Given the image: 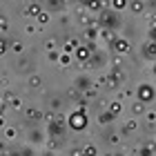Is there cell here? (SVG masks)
<instances>
[{"instance_id":"obj_7","label":"cell","mask_w":156,"mask_h":156,"mask_svg":"<svg viewBox=\"0 0 156 156\" xmlns=\"http://www.w3.org/2000/svg\"><path fill=\"white\" fill-rule=\"evenodd\" d=\"M132 112H134V116H140V114H145V103H143V101L134 103V105H132Z\"/></svg>"},{"instance_id":"obj_19","label":"cell","mask_w":156,"mask_h":156,"mask_svg":"<svg viewBox=\"0 0 156 156\" xmlns=\"http://www.w3.org/2000/svg\"><path fill=\"white\" fill-rule=\"evenodd\" d=\"M103 38H105V40H114V31H112V29H105V31H103Z\"/></svg>"},{"instance_id":"obj_29","label":"cell","mask_w":156,"mask_h":156,"mask_svg":"<svg viewBox=\"0 0 156 156\" xmlns=\"http://www.w3.org/2000/svg\"><path fill=\"white\" fill-rule=\"evenodd\" d=\"M72 156H83V150H74V152H72Z\"/></svg>"},{"instance_id":"obj_20","label":"cell","mask_w":156,"mask_h":156,"mask_svg":"<svg viewBox=\"0 0 156 156\" xmlns=\"http://www.w3.org/2000/svg\"><path fill=\"white\" fill-rule=\"evenodd\" d=\"M11 49H13V51H16V54H20V51H23V42H13V45H11Z\"/></svg>"},{"instance_id":"obj_28","label":"cell","mask_w":156,"mask_h":156,"mask_svg":"<svg viewBox=\"0 0 156 156\" xmlns=\"http://www.w3.org/2000/svg\"><path fill=\"white\" fill-rule=\"evenodd\" d=\"M49 60H58V54H56V51H49Z\"/></svg>"},{"instance_id":"obj_25","label":"cell","mask_w":156,"mask_h":156,"mask_svg":"<svg viewBox=\"0 0 156 156\" xmlns=\"http://www.w3.org/2000/svg\"><path fill=\"white\" fill-rule=\"evenodd\" d=\"M0 29H7V18L0 16Z\"/></svg>"},{"instance_id":"obj_24","label":"cell","mask_w":156,"mask_h":156,"mask_svg":"<svg viewBox=\"0 0 156 156\" xmlns=\"http://www.w3.org/2000/svg\"><path fill=\"white\" fill-rule=\"evenodd\" d=\"M5 51H7V40L0 38V54H5Z\"/></svg>"},{"instance_id":"obj_3","label":"cell","mask_w":156,"mask_h":156,"mask_svg":"<svg viewBox=\"0 0 156 156\" xmlns=\"http://www.w3.org/2000/svg\"><path fill=\"white\" fill-rule=\"evenodd\" d=\"M138 94H140V101H143V103H147V101H150V98L154 96V91H152L150 87H147V85H143V87L138 89Z\"/></svg>"},{"instance_id":"obj_23","label":"cell","mask_w":156,"mask_h":156,"mask_svg":"<svg viewBox=\"0 0 156 156\" xmlns=\"http://www.w3.org/2000/svg\"><path fill=\"white\" fill-rule=\"evenodd\" d=\"M5 136H7V138H13V136H16V129H11V127H9V129L5 132Z\"/></svg>"},{"instance_id":"obj_5","label":"cell","mask_w":156,"mask_h":156,"mask_svg":"<svg viewBox=\"0 0 156 156\" xmlns=\"http://www.w3.org/2000/svg\"><path fill=\"white\" fill-rule=\"evenodd\" d=\"M76 56L80 60H87L89 56H91V47H76Z\"/></svg>"},{"instance_id":"obj_1","label":"cell","mask_w":156,"mask_h":156,"mask_svg":"<svg viewBox=\"0 0 156 156\" xmlns=\"http://www.w3.org/2000/svg\"><path fill=\"white\" fill-rule=\"evenodd\" d=\"M85 125H87V123H85V114H83V112H76V114L72 116V127H76V129H83Z\"/></svg>"},{"instance_id":"obj_10","label":"cell","mask_w":156,"mask_h":156,"mask_svg":"<svg viewBox=\"0 0 156 156\" xmlns=\"http://www.w3.org/2000/svg\"><path fill=\"white\" fill-rule=\"evenodd\" d=\"M129 9H132L134 13H140V11H143V2H140V0H134V2L129 5Z\"/></svg>"},{"instance_id":"obj_15","label":"cell","mask_w":156,"mask_h":156,"mask_svg":"<svg viewBox=\"0 0 156 156\" xmlns=\"http://www.w3.org/2000/svg\"><path fill=\"white\" fill-rule=\"evenodd\" d=\"M40 83H42L40 76H31V78H29V87H40Z\"/></svg>"},{"instance_id":"obj_14","label":"cell","mask_w":156,"mask_h":156,"mask_svg":"<svg viewBox=\"0 0 156 156\" xmlns=\"http://www.w3.org/2000/svg\"><path fill=\"white\" fill-rule=\"evenodd\" d=\"M112 5H114V9H116V11H120V9H123V7L127 5V0H112Z\"/></svg>"},{"instance_id":"obj_11","label":"cell","mask_w":156,"mask_h":156,"mask_svg":"<svg viewBox=\"0 0 156 156\" xmlns=\"http://www.w3.org/2000/svg\"><path fill=\"white\" fill-rule=\"evenodd\" d=\"M112 120H114V114H112V112H107V114H101V118H98V123H112Z\"/></svg>"},{"instance_id":"obj_33","label":"cell","mask_w":156,"mask_h":156,"mask_svg":"<svg viewBox=\"0 0 156 156\" xmlns=\"http://www.w3.org/2000/svg\"><path fill=\"white\" fill-rule=\"evenodd\" d=\"M154 74H156V67H154Z\"/></svg>"},{"instance_id":"obj_4","label":"cell","mask_w":156,"mask_h":156,"mask_svg":"<svg viewBox=\"0 0 156 156\" xmlns=\"http://www.w3.org/2000/svg\"><path fill=\"white\" fill-rule=\"evenodd\" d=\"M42 13V9H40V5H29L27 7V11H25V16H31V18H38Z\"/></svg>"},{"instance_id":"obj_17","label":"cell","mask_w":156,"mask_h":156,"mask_svg":"<svg viewBox=\"0 0 156 156\" xmlns=\"http://www.w3.org/2000/svg\"><path fill=\"white\" fill-rule=\"evenodd\" d=\"M85 38H96V29L94 27H87V29H85Z\"/></svg>"},{"instance_id":"obj_26","label":"cell","mask_w":156,"mask_h":156,"mask_svg":"<svg viewBox=\"0 0 156 156\" xmlns=\"http://www.w3.org/2000/svg\"><path fill=\"white\" fill-rule=\"evenodd\" d=\"M152 152H154V147H152V145H147V147H145V152H143V154H145V156H152Z\"/></svg>"},{"instance_id":"obj_12","label":"cell","mask_w":156,"mask_h":156,"mask_svg":"<svg viewBox=\"0 0 156 156\" xmlns=\"http://www.w3.org/2000/svg\"><path fill=\"white\" fill-rule=\"evenodd\" d=\"M101 7H103V0H89V9L91 11H101Z\"/></svg>"},{"instance_id":"obj_8","label":"cell","mask_w":156,"mask_h":156,"mask_svg":"<svg viewBox=\"0 0 156 156\" xmlns=\"http://www.w3.org/2000/svg\"><path fill=\"white\" fill-rule=\"evenodd\" d=\"M136 127H138V123H136V120H127V123H125V127H123V134H129V132H134V129H136Z\"/></svg>"},{"instance_id":"obj_16","label":"cell","mask_w":156,"mask_h":156,"mask_svg":"<svg viewBox=\"0 0 156 156\" xmlns=\"http://www.w3.org/2000/svg\"><path fill=\"white\" fill-rule=\"evenodd\" d=\"M83 156H96V147H94V145L85 147V150H83Z\"/></svg>"},{"instance_id":"obj_21","label":"cell","mask_w":156,"mask_h":156,"mask_svg":"<svg viewBox=\"0 0 156 156\" xmlns=\"http://www.w3.org/2000/svg\"><path fill=\"white\" fill-rule=\"evenodd\" d=\"M40 31V27H36V25H29L27 27V34H38Z\"/></svg>"},{"instance_id":"obj_9","label":"cell","mask_w":156,"mask_h":156,"mask_svg":"<svg viewBox=\"0 0 156 156\" xmlns=\"http://www.w3.org/2000/svg\"><path fill=\"white\" fill-rule=\"evenodd\" d=\"M120 109H123V105H120L118 101H112L109 103V112H112V114H120Z\"/></svg>"},{"instance_id":"obj_2","label":"cell","mask_w":156,"mask_h":156,"mask_svg":"<svg viewBox=\"0 0 156 156\" xmlns=\"http://www.w3.org/2000/svg\"><path fill=\"white\" fill-rule=\"evenodd\" d=\"M114 49H116V54H129V42L127 40H114Z\"/></svg>"},{"instance_id":"obj_22","label":"cell","mask_w":156,"mask_h":156,"mask_svg":"<svg viewBox=\"0 0 156 156\" xmlns=\"http://www.w3.org/2000/svg\"><path fill=\"white\" fill-rule=\"evenodd\" d=\"M49 5H51L54 9H60V7H62V2H60V0H49Z\"/></svg>"},{"instance_id":"obj_27","label":"cell","mask_w":156,"mask_h":156,"mask_svg":"<svg viewBox=\"0 0 156 156\" xmlns=\"http://www.w3.org/2000/svg\"><path fill=\"white\" fill-rule=\"evenodd\" d=\"M38 20H40V23H47V20H49V16H47V13H40V16H38Z\"/></svg>"},{"instance_id":"obj_18","label":"cell","mask_w":156,"mask_h":156,"mask_svg":"<svg viewBox=\"0 0 156 156\" xmlns=\"http://www.w3.org/2000/svg\"><path fill=\"white\" fill-rule=\"evenodd\" d=\"M20 105H23L20 98H11V109H20Z\"/></svg>"},{"instance_id":"obj_31","label":"cell","mask_w":156,"mask_h":156,"mask_svg":"<svg viewBox=\"0 0 156 156\" xmlns=\"http://www.w3.org/2000/svg\"><path fill=\"white\" fill-rule=\"evenodd\" d=\"M0 127H5V118L2 116H0Z\"/></svg>"},{"instance_id":"obj_32","label":"cell","mask_w":156,"mask_h":156,"mask_svg":"<svg viewBox=\"0 0 156 156\" xmlns=\"http://www.w3.org/2000/svg\"><path fill=\"white\" fill-rule=\"evenodd\" d=\"M154 25H156V16H154Z\"/></svg>"},{"instance_id":"obj_30","label":"cell","mask_w":156,"mask_h":156,"mask_svg":"<svg viewBox=\"0 0 156 156\" xmlns=\"http://www.w3.org/2000/svg\"><path fill=\"white\" fill-rule=\"evenodd\" d=\"M152 40L156 42V27H154V29H152Z\"/></svg>"},{"instance_id":"obj_6","label":"cell","mask_w":156,"mask_h":156,"mask_svg":"<svg viewBox=\"0 0 156 156\" xmlns=\"http://www.w3.org/2000/svg\"><path fill=\"white\" fill-rule=\"evenodd\" d=\"M145 56H147V58H156V42H154V40L147 42V47H145Z\"/></svg>"},{"instance_id":"obj_13","label":"cell","mask_w":156,"mask_h":156,"mask_svg":"<svg viewBox=\"0 0 156 156\" xmlns=\"http://www.w3.org/2000/svg\"><path fill=\"white\" fill-rule=\"evenodd\" d=\"M27 116H29V118H40L42 114H40L36 107H29V109H27Z\"/></svg>"},{"instance_id":"obj_34","label":"cell","mask_w":156,"mask_h":156,"mask_svg":"<svg viewBox=\"0 0 156 156\" xmlns=\"http://www.w3.org/2000/svg\"><path fill=\"white\" fill-rule=\"evenodd\" d=\"M0 103H2V101H0Z\"/></svg>"}]
</instances>
